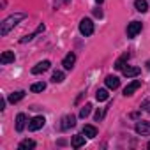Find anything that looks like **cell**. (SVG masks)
<instances>
[{
	"mask_svg": "<svg viewBox=\"0 0 150 150\" xmlns=\"http://www.w3.org/2000/svg\"><path fill=\"white\" fill-rule=\"evenodd\" d=\"M90 111H92V104L88 103V104H85V106L80 110V118H87V117L90 115Z\"/></svg>",
	"mask_w": 150,
	"mask_h": 150,
	"instance_id": "cb8c5ba5",
	"label": "cell"
},
{
	"mask_svg": "<svg viewBox=\"0 0 150 150\" xmlns=\"http://www.w3.org/2000/svg\"><path fill=\"white\" fill-rule=\"evenodd\" d=\"M44 124H46L44 117H34V118L28 122V131H39V129L44 127Z\"/></svg>",
	"mask_w": 150,
	"mask_h": 150,
	"instance_id": "277c9868",
	"label": "cell"
},
{
	"mask_svg": "<svg viewBox=\"0 0 150 150\" xmlns=\"http://www.w3.org/2000/svg\"><path fill=\"white\" fill-rule=\"evenodd\" d=\"M25 125H27V115L25 113H18V117H16V131L21 132L25 129Z\"/></svg>",
	"mask_w": 150,
	"mask_h": 150,
	"instance_id": "8fae6325",
	"label": "cell"
},
{
	"mask_svg": "<svg viewBox=\"0 0 150 150\" xmlns=\"http://www.w3.org/2000/svg\"><path fill=\"white\" fill-rule=\"evenodd\" d=\"M108 97H110V94H108V90H106V88H99V90L96 92V99H97L99 103L108 101Z\"/></svg>",
	"mask_w": 150,
	"mask_h": 150,
	"instance_id": "ffe728a7",
	"label": "cell"
},
{
	"mask_svg": "<svg viewBox=\"0 0 150 150\" xmlns=\"http://www.w3.org/2000/svg\"><path fill=\"white\" fill-rule=\"evenodd\" d=\"M44 88H46V83H44V81H37V83H32V87H30V90H32V92H35V94H37V92H42Z\"/></svg>",
	"mask_w": 150,
	"mask_h": 150,
	"instance_id": "603a6c76",
	"label": "cell"
},
{
	"mask_svg": "<svg viewBox=\"0 0 150 150\" xmlns=\"http://www.w3.org/2000/svg\"><path fill=\"white\" fill-rule=\"evenodd\" d=\"M94 14H96L97 18H101V16H103V11H101V9H96V13H94Z\"/></svg>",
	"mask_w": 150,
	"mask_h": 150,
	"instance_id": "d4e9b609",
	"label": "cell"
},
{
	"mask_svg": "<svg viewBox=\"0 0 150 150\" xmlns=\"http://www.w3.org/2000/svg\"><path fill=\"white\" fill-rule=\"evenodd\" d=\"M71 145H72L74 148H80V146H83V145H85V134H76V136H72V139H71Z\"/></svg>",
	"mask_w": 150,
	"mask_h": 150,
	"instance_id": "5bb4252c",
	"label": "cell"
},
{
	"mask_svg": "<svg viewBox=\"0 0 150 150\" xmlns=\"http://www.w3.org/2000/svg\"><path fill=\"white\" fill-rule=\"evenodd\" d=\"M64 78H65V76H64V72H62V71H55V72H53V76H51V81H53V83H62Z\"/></svg>",
	"mask_w": 150,
	"mask_h": 150,
	"instance_id": "7402d4cb",
	"label": "cell"
},
{
	"mask_svg": "<svg viewBox=\"0 0 150 150\" xmlns=\"http://www.w3.org/2000/svg\"><path fill=\"white\" fill-rule=\"evenodd\" d=\"M80 32H81V35H85V37L92 35V34H94V23H92V20L83 18V20L80 21Z\"/></svg>",
	"mask_w": 150,
	"mask_h": 150,
	"instance_id": "7a4b0ae2",
	"label": "cell"
},
{
	"mask_svg": "<svg viewBox=\"0 0 150 150\" xmlns=\"http://www.w3.org/2000/svg\"><path fill=\"white\" fill-rule=\"evenodd\" d=\"M129 58H131V53H127V51H125V53H124L117 62H115V69H117V71H122V69L125 67V64H127V60H129Z\"/></svg>",
	"mask_w": 150,
	"mask_h": 150,
	"instance_id": "30bf717a",
	"label": "cell"
},
{
	"mask_svg": "<svg viewBox=\"0 0 150 150\" xmlns=\"http://www.w3.org/2000/svg\"><path fill=\"white\" fill-rule=\"evenodd\" d=\"M21 20H25V14L23 13H16V14H11L9 18H6L0 25V35H7L11 32V28H14Z\"/></svg>",
	"mask_w": 150,
	"mask_h": 150,
	"instance_id": "6da1fadb",
	"label": "cell"
},
{
	"mask_svg": "<svg viewBox=\"0 0 150 150\" xmlns=\"http://www.w3.org/2000/svg\"><path fill=\"white\" fill-rule=\"evenodd\" d=\"M44 28H46V27H44V25H42V23H41V25H39V27H37V30H35V32H34V34H30V35H25V37H23V39H21V41H20V42H21V44H25V42H30V41H32V39H34V37H35V35H39V34H41V32H44Z\"/></svg>",
	"mask_w": 150,
	"mask_h": 150,
	"instance_id": "9a60e30c",
	"label": "cell"
},
{
	"mask_svg": "<svg viewBox=\"0 0 150 150\" xmlns=\"http://www.w3.org/2000/svg\"><path fill=\"white\" fill-rule=\"evenodd\" d=\"M83 134H85L87 138H96V136H97V129H96L94 125H85V127H83Z\"/></svg>",
	"mask_w": 150,
	"mask_h": 150,
	"instance_id": "44dd1931",
	"label": "cell"
},
{
	"mask_svg": "<svg viewBox=\"0 0 150 150\" xmlns=\"http://www.w3.org/2000/svg\"><path fill=\"white\" fill-rule=\"evenodd\" d=\"M146 67H148V71H150V60H148V62H146Z\"/></svg>",
	"mask_w": 150,
	"mask_h": 150,
	"instance_id": "4316f807",
	"label": "cell"
},
{
	"mask_svg": "<svg viewBox=\"0 0 150 150\" xmlns=\"http://www.w3.org/2000/svg\"><path fill=\"white\" fill-rule=\"evenodd\" d=\"M50 67H51V62H50V60H42V62H39L37 65L32 67V74H42V72H46Z\"/></svg>",
	"mask_w": 150,
	"mask_h": 150,
	"instance_id": "8992f818",
	"label": "cell"
},
{
	"mask_svg": "<svg viewBox=\"0 0 150 150\" xmlns=\"http://www.w3.org/2000/svg\"><path fill=\"white\" fill-rule=\"evenodd\" d=\"M106 87H108L110 90H115V88L120 87V80H118L117 76H106Z\"/></svg>",
	"mask_w": 150,
	"mask_h": 150,
	"instance_id": "7c38bea8",
	"label": "cell"
},
{
	"mask_svg": "<svg viewBox=\"0 0 150 150\" xmlns=\"http://www.w3.org/2000/svg\"><path fill=\"white\" fill-rule=\"evenodd\" d=\"M143 108H145V110H148V111H150V103H143Z\"/></svg>",
	"mask_w": 150,
	"mask_h": 150,
	"instance_id": "484cf974",
	"label": "cell"
},
{
	"mask_svg": "<svg viewBox=\"0 0 150 150\" xmlns=\"http://www.w3.org/2000/svg\"><path fill=\"white\" fill-rule=\"evenodd\" d=\"M136 132L141 134V136H148L150 134V122H145V120H139L136 122Z\"/></svg>",
	"mask_w": 150,
	"mask_h": 150,
	"instance_id": "5b68a950",
	"label": "cell"
},
{
	"mask_svg": "<svg viewBox=\"0 0 150 150\" xmlns=\"http://www.w3.org/2000/svg\"><path fill=\"white\" fill-rule=\"evenodd\" d=\"M23 97H25V92H23V90L13 92V94L9 96V103H11V104H16V103H18V101H21Z\"/></svg>",
	"mask_w": 150,
	"mask_h": 150,
	"instance_id": "ac0fdd59",
	"label": "cell"
},
{
	"mask_svg": "<svg viewBox=\"0 0 150 150\" xmlns=\"http://www.w3.org/2000/svg\"><path fill=\"white\" fill-rule=\"evenodd\" d=\"M96 2H97V4H103V0H96Z\"/></svg>",
	"mask_w": 150,
	"mask_h": 150,
	"instance_id": "83f0119b",
	"label": "cell"
},
{
	"mask_svg": "<svg viewBox=\"0 0 150 150\" xmlns=\"http://www.w3.org/2000/svg\"><path fill=\"white\" fill-rule=\"evenodd\" d=\"M74 125H76V117H74V115H65V117L62 118L60 127H62L64 131H67V129H71V127H74Z\"/></svg>",
	"mask_w": 150,
	"mask_h": 150,
	"instance_id": "52a82bcc",
	"label": "cell"
},
{
	"mask_svg": "<svg viewBox=\"0 0 150 150\" xmlns=\"http://www.w3.org/2000/svg\"><path fill=\"white\" fill-rule=\"evenodd\" d=\"M139 87H141V81H139V80H134V81H131V83H129V85L124 88V96H125V97H127V96H132V94H134V92H136Z\"/></svg>",
	"mask_w": 150,
	"mask_h": 150,
	"instance_id": "9c48e42d",
	"label": "cell"
},
{
	"mask_svg": "<svg viewBox=\"0 0 150 150\" xmlns=\"http://www.w3.org/2000/svg\"><path fill=\"white\" fill-rule=\"evenodd\" d=\"M65 2H69V0H65Z\"/></svg>",
	"mask_w": 150,
	"mask_h": 150,
	"instance_id": "f546056e",
	"label": "cell"
},
{
	"mask_svg": "<svg viewBox=\"0 0 150 150\" xmlns=\"http://www.w3.org/2000/svg\"><path fill=\"white\" fill-rule=\"evenodd\" d=\"M134 7H136L138 13H146V11H148L146 0H134Z\"/></svg>",
	"mask_w": 150,
	"mask_h": 150,
	"instance_id": "e0dca14e",
	"label": "cell"
},
{
	"mask_svg": "<svg viewBox=\"0 0 150 150\" xmlns=\"http://www.w3.org/2000/svg\"><path fill=\"white\" fill-rule=\"evenodd\" d=\"M141 28H143V25H141L139 21H132V23H129V25H127V37H129V39L136 37V35L141 32Z\"/></svg>",
	"mask_w": 150,
	"mask_h": 150,
	"instance_id": "3957f363",
	"label": "cell"
},
{
	"mask_svg": "<svg viewBox=\"0 0 150 150\" xmlns=\"http://www.w3.org/2000/svg\"><path fill=\"white\" fill-rule=\"evenodd\" d=\"M122 74L125 78H134L139 74V67H124L122 69Z\"/></svg>",
	"mask_w": 150,
	"mask_h": 150,
	"instance_id": "4fadbf2b",
	"label": "cell"
},
{
	"mask_svg": "<svg viewBox=\"0 0 150 150\" xmlns=\"http://www.w3.org/2000/svg\"><path fill=\"white\" fill-rule=\"evenodd\" d=\"M146 146H148V148H150V141H148V145H146Z\"/></svg>",
	"mask_w": 150,
	"mask_h": 150,
	"instance_id": "f1b7e54d",
	"label": "cell"
},
{
	"mask_svg": "<svg viewBox=\"0 0 150 150\" xmlns=\"http://www.w3.org/2000/svg\"><path fill=\"white\" fill-rule=\"evenodd\" d=\"M14 53L13 51H4L2 53V57H0V64L2 65H6V64H11V62H14Z\"/></svg>",
	"mask_w": 150,
	"mask_h": 150,
	"instance_id": "2e32d148",
	"label": "cell"
},
{
	"mask_svg": "<svg viewBox=\"0 0 150 150\" xmlns=\"http://www.w3.org/2000/svg\"><path fill=\"white\" fill-rule=\"evenodd\" d=\"M74 62H76V55H74V53H67L64 57V60H62V65H64V69L71 71L74 67Z\"/></svg>",
	"mask_w": 150,
	"mask_h": 150,
	"instance_id": "ba28073f",
	"label": "cell"
},
{
	"mask_svg": "<svg viewBox=\"0 0 150 150\" xmlns=\"http://www.w3.org/2000/svg\"><path fill=\"white\" fill-rule=\"evenodd\" d=\"M18 148L20 150H32V148H35V141L34 139H23Z\"/></svg>",
	"mask_w": 150,
	"mask_h": 150,
	"instance_id": "d6986e66",
	"label": "cell"
}]
</instances>
